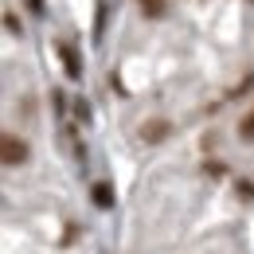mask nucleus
Returning <instances> with one entry per match:
<instances>
[{"label": "nucleus", "instance_id": "20e7f679", "mask_svg": "<svg viewBox=\"0 0 254 254\" xmlns=\"http://www.w3.org/2000/svg\"><path fill=\"white\" fill-rule=\"evenodd\" d=\"M168 122H164V118H157V122H149V126L141 129V137H145V141H149V145H160V141H164V137H168Z\"/></svg>", "mask_w": 254, "mask_h": 254}, {"label": "nucleus", "instance_id": "0eeeda50", "mask_svg": "<svg viewBox=\"0 0 254 254\" xmlns=\"http://www.w3.org/2000/svg\"><path fill=\"white\" fill-rule=\"evenodd\" d=\"M239 195H243V199H254V184L251 180H239Z\"/></svg>", "mask_w": 254, "mask_h": 254}, {"label": "nucleus", "instance_id": "423d86ee", "mask_svg": "<svg viewBox=\"0 0 254 254\" xmlns=\"http://www.w3.org/2000/svg\"><path fill=\"white\" fill-rule=\"evenodd\" d=\"M239 137H243V141H254V106H251V114L239 122Z\"/></svg>", "mask_w": 254, "mask_h": 254}, {"label": "nucleus", "instance_id": "39448f33", "mask_svg": "<svg viewBox=\"0 0 254 254\" xmlns=\"http://www.w3.org/2000/svg\"><path fill=\"white\" fill-rule=\"evenodd\" d=\"M141 12H145L149 20H160V16L168 12V4H164V0H141Z\"/></svg>", "mask_w": 254, "mask_h": 254}, {"label": "nucleus", "instance_id": "7ed1b4c3", "mask_svg": "<svg viewBox=\"0 0 254 254\" xmlns=\"http://www.w3.org/2000/svg\"><path fill=\"white\" fill-rule=\"evenodd\" d=\"M90 199H94V207H102V211H110V207H114V184H106V180H98L94 188H90Z\"/></svg>", "mask_w": 254, "mask_h": 254}, {"label": "nucleus", "instance_id": "f257e3e1", "mask_svg": "<svg viewBox=\"0 0 254 254\" xmlns=\"http://www.w3.org/2000/svg\"><path fill=\"white\" fill-rule=\"evenodd\" d=\"M0 149H4V164H8V168H16V164H24V160H28V145H24L16 133H4Z\"/></svg>", "mask_w": 254, "mask_h": 254}, {"label": "nucleus", "instance_id": "1a4fd4ad", "mask_svg": "<svg viewBox=\"0 0 254 254\" xmlns=\"http://www.w3.org/2000/svg\"><path fill=\"white\" fill-rule=\"evenodd\" d=\"M28 8H32L35 16H43V0H28Z\"/></svg>", "mask_w": 254, "mask_h": 254}, {"label": "nucleus", "instance_id": "6e6552de", "mask_svg": "<svg viewBox=\"0 0 254 254\" xmlns=\"http://www.w3.org/2000/svg\"><path fill=\"white\" fill-rule=\"evenodd\" d=\"M4 28H8V32H20V24H16V12H4Z\"/></svg>", "mask_w": 254, "mask_h": 254}, {"label": "nucleus", "instance_id": "f03ea898", "mask_svg": "<svg viewBox=\"0 0 254 254\" xmlns=\"http://www.w3.org/2000/svg\"><path fill=\"white\" fill-rule=\"evenodd\" d=\"M59 59H63V66H66V78L82 82V59H78V51H74L70 43H59Z\"/></svg>", "mask_w": 254, "mask_h": 254}]
</instances>
